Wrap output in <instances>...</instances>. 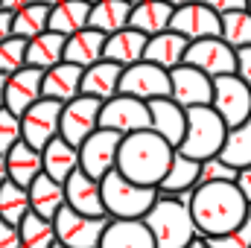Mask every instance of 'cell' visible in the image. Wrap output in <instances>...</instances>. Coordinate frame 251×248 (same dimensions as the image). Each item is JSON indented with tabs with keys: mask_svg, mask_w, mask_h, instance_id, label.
<instances>
[{
	"mask_svg": "<svg viewBox=\"0 0 251 248\" xmlns=\"http://www.w3.org/2000/svg\"><path fill=\"white\" fill-rule=\"evenodd\" d=\"M190 210L196 216L201 237H219L240 228L249 219L251 204L234 181H222V184L196 187V198Z\"/></svg>",
	"mask_w": 251,
	"mask_h": 248,
	"instance_id": "6da1fadb",
	"label": "cell"
},
{
	"mask_svg": "<svg viewBox=\"0 0 251 248\" xmlns=\"http://www.w3.org/2000/svg\"><path fill=\"white\" fill-rule=\"evenodd\" d=\"M173 158H176V149L158 131L146 128V131H134V134L123 137L117 170L137 184L158 187L164 181V175L170 173Z\"/></svg>",
	"mask_w": 251,
	"mask_h": 248,
	"instance_id": "7a4b0ae2",
	"label": "cell"
},
{
	"mask_svg": "<svg viewBox=\"0 0 251 248\" xmlns=\"http://www.w3.org/2000/svg\"><path fill=\"white\" fill-rule=\"evenodd\" d=\"M143 222L149 225L158 248H187L196 237H201L193 210L176 196H161Z\"/></svg>",
	"mask_w": 251,
	"mask_h": 248,
	"instance_id": "3957f363",
	"label": "cell"
},
{
	"mask_svg": "<svg viewBox=\"0 0 251 248\" xmlns=\"http://www.w3.org/2000/svg\"><path fill=\"white\" fill-rule=\"evenodd\" d=\"M102 198L111 219H146V213L161 198V190L137 184L126 178L120 170H114L102 178Z\"/></svg>",
	"mask_w": 251,
	"mask_h": 248,
	"instance_id": "277c9868",
	"label": "cell"
},
{
	"mask_svg": "<svg viewBox=\"0 0 251 248\" xmlns=\"http://www.w3.org/2000/svg\"><path fill=\"white\" fill-rule=\"evenodd\" d=\"M228 128L231 125L222 120V114L213 105L187 108V134H184V143L178 146V152H184L196 161L216 158L228 140Z\"/></svg>",
	"mask_w": 251,
	"mask_h": 248,
	"instance_id": "5b68a950",
	"label": "cell"
},
{
	"mask_svg": "<svg viewBox=\"0 0 251 248\" xmlns=\"http://www.w3.org/2000/svg\"><path fill=\"white\" fill-rule=\"evenodd\" d=\"M56 222V237L67 248H100L102 237L111 225V216H85L73 207L64 204L59 210Z\"/></svg>",
	"mask_w": 251,
	"mask_h": 248,
	"instance_id": "8992f818",
	"label": "cell"
},
{
	"mask_svg": "<svg viewBox=\"0 0 251 248\" xmlns=\"http://www.w3.org/2000/svg\"><path fill=\"white\" fill-rule=\"evenodd\" d=\"M120 94L137 97V99H143V102L170 97V94H173V76H170V70H164L161 64L143 59V62H137V64H131V67L123 70Z\"/></svg>",
	"mask_w": 251,
	"mask_h": 248,
	"instance_id": "52a82bcc",
	"label": "cell"
},
{
	"mask_svg": "<svg viewBox=\"0 0 251 248\" xmlns=\"http://www.w3.org/2000/svg\"><path fill=\"white\" fill-rule=\"evenodd\" d=\"M100 128L120 131L123 137L134 134V131H146V128H152L149 102H143V99H137V97H126V94H117V97L105 99V102H102Z\"/></svg>",
	"mask_w": 251,
	"mask_h": 248,
	"instance_id": "ba28073f",
	"label": "cell"
},
{
	"mask_svg": "<svg viewBox=\"0 0 251 248\" xmlns=\"http://www.w3.org/2000/svg\"><path fill=\"white\" fill-rule=\"evenodd\" d=\"M222 120L231 125H243L251 120V85L240 79L237 73L231 76H216L213 79V102H210Z\"/></svg>",
	"mask_w": 251,
	"mask_h": 248,
	"instance_id": "9c48e42d",
	"label": "cell"
},
{
	"mask_svg": "<svg viewBox=\"0 0 251 248\" xmlns=\"http://www.w3.org/2000/svg\"><path fill=\"white\" fill-rule=\"evenodd\" d=\"M120 146H123V134H120V131H111V128H100V131H94V134L79 146L82 170H85L91 178H100V181H102L108 173L117 170Z\"/></svg>",
	"mask_w": 251,
	"mask_h": 248,
	"instance_id": "30bf717a",
	"label": "cell"
},
{
	"mask_svg": "<svg viewBox=\"0 0 251 248\" xmlns=\"http://www.w3.org/2000/svg\"><path fill=\"white\" fill-rule=\"evenodd\" d=\"M62 111H64V102L59 99H38L24 117H21V125H24V140L35 149L44 152V146L50 140H56L62 134Z\"/></svg>",
	"mask_w": 251,
	"mask_h": 248,
	"instance_id": "8fae6325",
	"label": "cell"
},
{
	"mask_svg": "<svg viewBox=\"0 0 251 248\" xmlns=\"http://www.w3.org/2000/svg\"><path fill=\"white\" fill-rule=\"evenodd\" d=\"M100 117H102V99L85 94L70 99L62 111V137L73 146H82L94 131H100Z\"/></svg>",
	"mask_w": 251,
	"mask_h": 248,
	"instance_id": "7c38bea8",
	"label": "cell"
},
{
	"mask_svg": "<svg viewBox=\"0 0 251 248\" xmlns=\"http://www.w3.org/2000/svg\"><path fill=\"white\" fill-rule=\"evenodd\" d=\"M184 64L204 70L207 76H231L237 73V50L225 41V38H201V41H190L187 59Z\"/></svg>",
	"mask_w": 251,
	"mask_h": 248,
	"instance_id": "4fadbf2b",
	"label": "cell"
},
{
	"mask_svg": "<svg viewBox=\"0 0 251 248\" xmlns=\"http://www.w3.org/2000/svg\"><path fill=\"white\" fill-rule=\"evenodd\" d=\"M176 32H181L190 41H201V38H222V15L213 12L210 6L193 0L187 6H178L173 15V26Z\"/></svg>",
	"mask_w": 251,
	"mask_h": 248,
	"instance_id": "5bb4252c",
	"label": "cell"
},
{
	"mask_svg": "<svg viewBox=\"0 0 251 248\" xmlns=\"http://www.w3.org/2000/svg\"><path fill=\"white\" fill-rule=\"evenodd\" d=\"M173 76V99L184 108H199V105H210L213 102V76H207L204 70H196L190 64H181L176 70H170Z\"/></svg>",
	"mask_w": 251,
	"mask_h": 248,
	"instance_id": "9a60e30c",
	"label": "cell"
},
{
	"mask_svg": "<svg viewBox=\"0 0 251 248\" xmlns=\"http://www.w3.org/2000/svg\"><path fill=\"white\" fill-rule=\"evenodd\" d=\"M38 99H44V70L38 67H24L9 76L6 82V108L24 117Z\"/></svg>",
	"mask_w": 251,
	"mask_h": 248,
	"instance_id": "2e32d148",
	"label": "cell"
},
{
	"mask_svg": "<svg viewBox=\"0 0 251 248\" xmlns=\"http://www.w3.org/2000/svg\"><path fill=\"white\" fill-rule=\"evenodd\" d=\"M64 193H67V207H73L85 216H108L105 198H102V181L91 178L85 170H76L64 181Z\"/></svg>",
	"mask_w": 251,
	"mask_h": 248,
	"instance_id": "e0dca14e",
	"label": "cell"
},
{
	"mask_svg": "<svg viewBox=\"0 0 251 248\" xmlns=\"http://www.w3.org/2000/svg\"><path fill=\"white\" fill-rule=\"evenodd\" d=\"M149 114H152V131H158L173 149H178L184 143L187 134V108L178 105L173 97H161L149 102Z\"/></svg>",
	"mask_w": 251,
	"mask_h": 248,
	"instance_id": "ac0fdd59",
	"label": "cell"
},
{
	"mask_svg": "<svg viewBox=\"0 0 251 248\" xmlns=\"http://www.w3.org/2000/svg\"><path fill=\"white\" fill-rule=\"evenodd\" d=\"M123 64L117 62H108V59H102V62L91 64V67H85V76H82V94L85 97H97V99H111V97H117L120 94V79H123Z\"/></svg>",
	"mask_w": 251,
	"mask_h": 248,
	"instance_id": "d6986e66",
	"label": "cell"
},
{
	"mask_svg": "<svg viewBox=\"0 0 251 248\" xmlns=\"http://www.w3.org/2000/svg\"><path fill=\"white\" fill-rule=\"evenodd\" d=\"M105 44H108V35L94 29V26H85L79 29L76 35L67 38V47H64V62L79 64V67H91V64L102 62L105 59Z\"/></svg>",
	"mask_w": 251,
	"mask_h": 248,
	"instance_id": "ffe728a7",
	"label": "cell"
},
{
	"mask_svg": "<svg viewBox=\"0 0 251 248\" xmlns=\"http://www.w3.org/2000/svg\"><path fill=\"white\" fill-rule=\"evenodd\" d=\"M82 76H85V67L70 62H62L50 70H44V97L59 99L67 105L70 99L82 97Z\"/></svg>",
	"mask_w": 251,
	"mask_h": 248,
	"instance_id": "44dd1931",
	"label": "cell"
},
{
	"mask_svg": "<svg viewBox=\"0 0 251 248\" xmlns=\"http://www.w3.org/2000/svg\"><path fill=\"white\" fill-rule=\"evenodd\" d=\"M100 248H158L143 219H111Z\"/></svg>",
	"mask_w": 251,
	"mask_h": 248,
	"instance_id": "7402d4cb",
	"label": "cell"
},
{
	"mask_svg": "<svg viewBox=\"0 0 251 248\" xmlns=\"http://www.w3.org/2000/svg\"><path fill=\"white\" fill-rule=\"evenodd\" d=\"M146 47H149V35H143V32L134 29V26H126L120 32L108 35L105 59L123 64V67H131V64H137V62L146 59Z\"/></svg>",
	"mask_w": 251,
	"mask_h": 248,
	"instance_id": "603a6c76",
	"label": "cell"
},
{
	"mask_svg": "<svg viewBox=\"0 0 251 248\" xmlns=\"http://www.w3.org/2000/svg\"><path fill=\"white\" fill-rule=\"evenodd\" d=\"M190 50V38H184L181 32L176 29H167L161 35H152L149 38V47H146V62L161 64L164 70H176L181 67L184 59H187Z\"/></svg>",
	"mask_w": 251,
	"mask_h": 248,
	"instance_id": "cb8c5ba5",
	"label": "cell"
},
{
	"mask_svg": "<svg viewBox=\"0 0 251 248\" xmlns=\"http://www.w3.org/2000/svg\"><path fill=\"white\" fill-rule=\"evenodd\" d=\"M6 164H9V178L21 187H32V181L44 173V155H41V149L29 146L26 140L15 143L9 149Z\"/></svg>",
	"mask_w": 251,
	"mask_h": 248,
	"instance_id": "d4e9b609",
	"label": "cell"
},
{
	"mask_svg": "<svg viewBox=\"0 0 251 248\" xmlns=\"http://www.w3.org/2000/svg\"><path fill=\"white\" fill-rule=\"evenodd\" d=\"M44 173L50 175V178H56V181H67L76 170H82V155H79V146H73V143H67L62 134L56 137V140H50L47 146H44Z\"/></svg>",
	"mask_w": 251,
	"mask_h": 248,
	"instance_id": "484cf974",
	"label": "cell"
},
{
	"mask_svg": "<svg viewBox=\"0 0 251 248\" xmlns=\"http://www.w3.org/2000/svg\"><path fill=\"white\" fill-rule=\"evenodd\" d=\"M173 15H176V6H170L167 0H146V3L134 6L128 26H134L152 38V35H161L173 26Z\"/></svg>",
	"mask_w": 251,
	"mask_h": 248,
	"instance_id": "4316f807",
	"label": "cell"
},
{
	"mask_svg": "<svg viewBox=\"0 0 251 248\" xmlns=\"http://www.w3.org/2000/svg\"><path fill=\"white\" fill-rule=\"evenodd\" d=\"M29 201H32V210L44 219H56L59 210L67 204V193H64V184L50 178L47 173H41L32 187H29Z\"/></svg>",
	"mask_w": 251,
	"mask_h": 248,
	"instance_id": "83f0119b",
	"label": "cell"
},
{
	"mask_svg": "<svg viewBox=\"0 0 251 248\" xmlns=\"http://www.w3.org/2000/svg\"><path fill=\"white\" fill-rule=\"evenodd\" d=\"M64 47H67V35L47 29L44 35L32 38L26 47V64L38 67V70H50L56 64L64 62Z\"/></svg>",
	"mask_w": 251,
	"mask_h": 248,
	"instance_id": "f1b7e54d",
	"label": "cell"
},
{
	"mask_svg": "<svg viewBox=\"0 0 251 248\" xmlns=\"http://www.w3.org/2000/svg\"><path fill=\"white\" fill-rule=\"evenodd\" d=\"M91 26V3L88 0H64L59 6H50V29L62 35H76L79 29Z\"/></svg>",
	"mask_w": 251,
	"mask_h": 248,
	"instance_id": "f546056e",
	"label": "cell"
},
{
	"mask_svg": "<svg viewBox=\"0 0 251 248\" xmlns=\"http://www.w3.org/2000/svg\"><path fill=\"white\" fill-rule=\"evenodd\" d=\"M131 12L134 6L128 0H100L91 6V26L105 35H114L131 24Z\"/></svg>",
	"mask_w": 251,
	"mask_h": 248,
	"instance_id": "4dcf8cb0",
	"label": "cell"
},
{
	"mask_svg": "<svg viewBox=\"0 0 251 248\" xmlns=\"http://www.w3.org/2000/svg\"><path fill=\"white\" fill-rule=\"evenodd\" d=\"M199 173H201V161L190 158L184 152L176 149V158H173V167L170 173L164 175V181L158 184L161 196H176L181 190H190V187H199Z\"/></svg>",
	"mask_w": 251,
	"mask_h": 248,
	"instance_id": "1f68e13d",
	"label": "cell"
},
{
	"mask_svg": "<svg viewBox=\"0 0 251 248\" xmlns=\"http://www.w3.org/2000/svg\"><path fill=\"white\" fill-rule=\"evenodd\" d=\"M29 210H32L29 187H21V184H15L12 178H6L0 184V219H6L12 225H21Z\"/></svg>",
	"mask_w": 251,
	"mask_h": 248,
	"instance_id": "d6a6232c",
	"label": "cell"
},
{
	"mask_svg": "<svg viewBox=\"0 0 251 248\" xmlns=\"http://www.w3.org/2000/svg\"><path fill=\"white\" fill-rule=\"evenodd\" d=\"M219 158L228 161V164L237 167V170L251 167V120H246L243 125L228 128V140H225Z\"/></svg>",
	"mask_w": 251,
	"mask_h": 248,
	"instance_id": "836d02e7",
	"label": "cell"
},
{
	"mask_svg": "<svg viewBox=\"0 0 251 248\" xmlns=\"http://www.w3.org/2000/svg\"><path fill=\"white\" fill-rule=\"evenodd\" d=\"M18 228H21L24 248H53L59 243V237H56V222L38 216L35 210H29L26 219H24Z\"/></svg>",
	"mask_w": 251,
	"mask_h": 248,
	"instance_id": "e575fe53",
	"label": "cell"
},
{
	"mask_svg": "<svg viewBox=\"0 0 251 248\" xmlns=\"http://www.w3.org/2000/svg\"><path fill=\"white\" fill-rule=\"evenodd\" d=\"M47 29H50V6H47V3H38V0H35L32 6L15 12V35H18V38L32 41V38L44 35Z\"/></svg>",
	"mask_w": 251,
	"mask_h": 248,
	"instance_id": "d590c367",
	"label": "cell"
},
{
	"mask_svg": "<svg viewBox=\"0 0 251 248\" xmlns=\"http://www.w3.org/2000/svg\"><path fill=\"white\" fill-rule=\"evenodd\" d=\"M222 38L240 50V47H251V12L249 9H237L222 15Z\"/></svg>",
	"mask_w": 251,
	"mask_h": 248,
	"instance_id": "8d00e7d4",
	"label": "cell"
},
{
	"mask_svg": "<svg viewBox=\"0 0 251 248\" xmlns=\"http://www.w3.org/2000/svg\"><path fill=\"white\" fill-rule=\"evenodd\" d=\"M26 47H29L26 38H18V35L6 38V41L0 44V73L12 76V73L24 70V67H26Z\"/></svg>",
	"mask_w": 251,
	"mask_h": 248,
	"instance_id": "74e56055",
	"label": "cell"
},
{
	"mask_svg": "<svg viewBox=\"0 0 251 248\" xmlns=\"http://www.w3.org/2000/svg\"><path fill=\"white\" fill-rule=\"evenodd\" d=\"M237 175H240V170H237V167H231L228 161H222V158L216 155V158L201 161L199 187H204V184H222V181H237Z\"/></svg>",
	"mask_w": 251,
	"mask_h": 248,
	"instance_id": "f35d334b",
	"label": "cell"
},
{
	"mask_svg": "<svg viewBox=\"0 0 251 248\" xmlns=\"http://www.w3.org/2000/svg\"><path fill=\"white\" fill-rule=\"evenodd\" d=\"M24 140V125H21V117L9 108H0V152L9 155V149L15 143Z\"/></svg>",
	"mask_w": 251,
	"mask_h": 248,
	"instance_id": "ab89813d",
	"label": "cell"
},
{
	"mask_svg": "<svg viewBox=\"0 0 251 248\" xmlns=\"http://www.w3.org/2000/svg\"><path fill=\"white\" fill-rule=\"evenodd\" d=\"M210 248H251V216L234 231L219 234V237H207Z\"/></svg>",
	"mask_w": 251,
	"mask_h": 248,
	"instance_id": "60d3db41",
	"label": "cell"
},
{
	"mask_svg": "<svg viewBox=\"0 0 251 248\" xmlns=\"http://www.w3.org/2000/svg\"><path fill=\"white\" fill-rule=\"evenodd\" d=\"M0 248H24V240H21V228L0 219Z\"/></svg>",
	"mask_w": 251,
	"mask_h": 248,
	"instance_id": "b9f144b4",
	"label": "cell"
},
{
	"mask_svg": "<svg viewBox=\"0 0 251 248\" xmlns=\"http://www.w3.org/2000/svg\"><path fill=\"white\" fill-rule=\"evenodd\" d=\"M199 3L210 6L219 15H228V12H237V9H249V0H199Z\"/></svg>",
	"mask_w": 251,
	"mask_h": 248,
	"instance_id": "7bdbcfd3",
	"label": "cell"
},
{
	"mask_svg": "<svg viewBox=\"0 0 251 248\" xmlns=\"http://www.w3.org/2000/svg\"><path fill=\"white\" fill-rule=\"evenodd\" d=\"M237 76L251 85V47H240L237 50Z\"/></svg>",
	"mask_w": 251,
	"mask_h": 248,
	"instance_id": "ee69618b",
	"label": "cell"
},
{
	"mask_svg": "<svg viewBox=\"0 0 251 248\" xmlns=\"http://www.w3.org/2000/svg\"><path fill=\"white\" fill-rule=\"evenodd\" d=\"M12 35H15V12L0 9V44L6 38H12Z\"/></svg>",
	"mask_w": 251,
	"mask_h": 248,
	"instance_id": "f6af8a7d",
	"label": "cell"
},
{
	"mask_svg": "<svg viewBox=\"0 0 251 248\" xmlns=\"http://www.w3.org/2000/svg\"><path fill=\"white\" fill-rule=\"evenodd\" d=\"M234 184L240 187V193L246 196V201L251 204V167L240 170V175H237V181H234Z\"/></svg>",
	"mask_w": 251,
	"mask_h": 248,
	"instance_id": "bcb514c9",
	"label": "cell"
},
{
	"mask_svg": "<svg viewBox=\"0 0 251 248\" xmlns=\"http://www.w3.org/2000/svg\"><path fill=\"white\" fill-rule=\"evenodd\" d=\"M35 0H3V9L6 12H21V9H26V6H32Z\"/></svg>",
	"mask_w": 251,
	"mask_h": 248,
	"instance_id": "7dc6e473",
	"label": "cell"
},
{
	"mask_svg": "<svg viewBox=\"0 0 251 248\" xmlns=\"http://www.w3.org/2000/svg\"><path fill=\"white\" fill-rule=\"evenodd\" d=\"M176 198H178L181 204L193 207V198H196V187H190V190H181V193H176Z\"/></svg>",
	"mask_w": 251,
	"mask_h": 248,
	"instance_id": "c3c4849f",
	"label": "cell"
},
{
	"mask_svg": "<svg viewBox=\"0 0 251 248\" xmlns=\"http://www.w3.org/2000/svg\"><path fill=\"white\" fill-rule=\"evenodd\" d=\"M6 82H9V76L0 73V108H6Z\"/></svg>",
	"mask_w": 251,
	"mask_h": 248,
	"instance_id": "681fc988",
	"label": "cell"
},
{
	"mask_svg": "<svg viewBox=\"0 0 251 248\" xmlns=\"http://www.w3.org/2000/svg\"><path fill=\"white\" fill-rule=\"evenodd\" d=\"M6 178H9V164H6V155L0 152V184H3Z\"/></svg>",
	"mask_w": 251,
	"mask_h": 248,
	"instance_id": "f907efd6",
	"label": "cell"
},
{
	"mask_svg": "<svg viewBox=\"0 0 251 248\" xmlns=\"http://www.w3.org/2000/svg\"><path fill=\"white\" fill-rule=\"evenodd\" d=\"M187 248H210V243H207V237H196Z\"/></svg>",
	"mask_w": 251,
	"mask_h": 248,
	"instance_id": "816d5d0a",
	"label": "cell"
},
{
	"mask_svg": "<svg viewBox=\"0 0 251 248\" xmlns=\"http://www.w3.org/2000/svg\"><path fill=\"white\" fill-rule=\"evenodd\" d=\"M167 3H170V6H176V9H178V6H187V3H193V0H167Z\"/></svg>",
	"mask_w": 251,
	"mask_h": 248,
	"instance_id": "f5cc1de1",
	"label": "cell"
},
{
	"mask_svg": "<svg viewBox=\"0 0 251 248\" xmlns=\"http://www.w3.org/2000/svg\"><path fill=\"white\" fill-rule=\"evenodd\" d=\"M38 3H47V6H59V3H64V0H38Z\"/></svg>",
	"mask_w": 251,
	"mask_h": 248,
	"instance_id": "db71d44e",
	"label": "cell"
},
{
	"mask_svg": "<svg viewBox=\"0 0 251 248\" xmlns=\"http://www.w3.org/2000/svg\"><path fill=\"white\" fill-rule=\"evenodd\" d=\"M128 3H131V6H137V3H146V0H128Z\"/></svg>",
	"mask_w": 251,
	"mask_h": 248,
	"instance_id": "11a10c76",
	"label": "cell"
},
{
	"mask_svg": "<svg viewBox=\"0 0 251 248\" xmlns=\"http://www.w3.org/2000/svg\"><path fill=\"white\" fill-rule=\"evenodd\" d=\"M53 248H67V246H62V243H56V246H53Z\"/></svg>",
	"mask_w": 251,
	"mask_h": 248,
	"instance_id": "9f6ffc18",
	"label": "cell"
},
{
	"mask_svg": "<svg viewBox=\"0 0 251 248\" xmlns=\"http://www.w3.org/2000/svg\"><path fill=\"white\" fill-rule=\"evenodd\" d=\"M88 3H91V6H94V3H100V0H88Z\"/></svg>",
	"mask_w": 251,
	"mask_h": 248,
	"instance_id": "6f0895ef",
	"label": "cell"
},
{
	"mask_svg": "<svg viewBox=\"0 0 251 248\" xmlns=\"http://www.w3.org/2000/svg\"><path fill=\"white\" fill-rule=\"evenodd\" d=\"M249 12H251V0H249Z\"/></svg>",
	"mask_w": 251,
	"mask_h": 248,
	"instance_id": "680465c9",
	"label": "cell"
},
{
	"mask_svg": "<svg viewBox=\"0 0 251 248\" xmlns=\"http://www.w3.org/2000/svg\"><path fill=\"white\" fill-rule=\"evenodd\" d=\"M0 9H3V0H0Z\"/></svg>",
	"mask_w": 251,
	"mask_h": 248,
	"instance_id": "91938a15",
	"label": "cell"
},
{
	"mask_svg": "<svg viewBox=\"0 0 251 248\" xmlns=\"http://www.w3.org/2000/svg\"><path fill=\"white\" fill-rule=\"evenodd\" d=\"M249 216H251V213H249Z\"/></svg>",
	"mask_w": 251,
	"mask_h": 248,
	"instance_id": "94428289",
	"label": "cell"
}]
</instances>
